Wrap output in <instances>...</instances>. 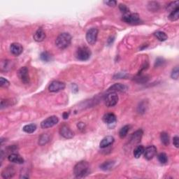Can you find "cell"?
<instances>
[{"instance_id": "obj_1", "label": "cell", "mask_w": 179, "mask_h": 179, "mask_svg": "<svg viewBox=\"0 0 179 179\" xmlns=\"http://www.w3.org/2000/svg\"><path fill=\"white\" fill-rule=\"evenodd\" d=\"M89 164L85 161H81L78 162L73 169V172L76 178H83L89 174Z\"/></svg>"}, {"instance_id": "obj_2", "label": "cell", "mask_w": 179, "mask_h": 179, "mask_svg": "<svg viewBox=\"0 0 179 179\" xmlns=\"http://www.w3.org/2000/svg\"><path fill=\"white\" fill-rule=\"evenodd\" d=\"M71 42V36L69 33H62L56 39L55 44L60 49H65L69 46Z\"/></svg>"}, {"instance_id": "obj_3", "label": "cell", "mask_w": 179, "mask_h": 179, "mask_svg": "<svg viewBox=\"0 0 179 179\" xmlns=\"http://www.w3.org/2000/svg\"><path fill=\"white\" fill-rule=\"evenodd\" d=\"M91 56V51L86 46H81L76 52V57L80 61H86Z\"/></svg>"}, {"instance_id": "obj_4", "label": "cell", "mask_w": 179, "mask_h": 179, "mask_svg": "<svg viewBox=\"0 0 179 179\" xmlns=\"http://www.w3.org/2000/svg\"><path fill=\"white\" fill-rule=\"evenodd\" d=\"M105 104L108 107L115 106L118 102V96L116 92H109L105 97Z\"/></svg>"}, {"instance_id": "obj_5", "label": "cell", "mask_w": 179, "mask_h": 179, "mask_svg": "<svg viewBox=\"0 0 179 179\" xmlns=\"http://www.w3.org/2000/svg\"><path fill=\"white\" fill-rule=\"evenodd\" d=\"M122 20L127 24L133 25H139L141 22L139 15L137 13H131V14L125 15L122 17Z\"/></svg>"}, {"instance_id": "obj_6", "label": "cell", "mask_w": 179, "mask_h": 179, "mask_svg": "<svg viewBox=\"0 0 179 179\" xmlns=\"http://www.w3.org/2000/svg\"><path fill=\"white\" fill-rule=\"evenodd\" d=\"M59 122V118L55 116H52L48 117L46 119H45L44 121L41 122V127L43 129H47V128H50L53 127L54 125L57 124Z\"/></svg>"}, {"instance_id": "obj_7", "label": "cell", "mask_w": 179, "mask_h": 179, "mask_svg": "<svg viewBox=\"0 0 179 179\" xmlns=\"http://www.w3.org/2000/svg\"><path fill=\"white\" fill-rule=\"evenodd\" d=\"M17 76L21 82L24 84H28L30 83V75H29L28 69L26 67H21L17 71Z\"/></svg>"}, {"instance_id": "obj_8", "label": "cell", "mask_w": 179, "mask_h": 179, "mask_svg": "<svg viewBox=\"0 0 179 179\" xmlns=\"http://www.w3.org/2000/svg\"><path fill=\"white\" fill-rule=\"evenodd\" d=\"M98 36V30L97 28H91L86 34V40L90 45H94L97 41Z\"/></svg>"}, {"instance_id": "obj_9", "label": "cell", "mask_w": 179, "mask_h": 179, "mask_svg": "<svg viewBox=\"0 0 179 179\" xmlns=\"http://www.w3.org/2000/svg\"><path fill=\"white\" fill-rule=\"evenodd\" d=\"M65 88V83L58 81H52V82L49 85V87H48L49 91L52 92H60V91L63 90Z\"/></svg>"}, {"instance_id": "obj_10", "label": "cell", "mask_w": 179, "mask_h": 179, "mask_svg": "<svg viewBox=\"0 0 179 179\" xmlns=\"http://www.w3.org/2000/svg\"><path fill=\"white\" fill-rule=\"evenodd\" d=\"M60 134L65 139H71L74 136V134H73L72 130L70 129L67 125H65V124L60 127Z\"/></svg>"}, {"instance_id": "obj_11", "label": "cell", "mask_w": 179, "mask_h": 179, "mask_svg": "<svg viewBox=\"0 0 179 179\" xmlns=\"http://www.w3.org/2000/svg\"><path fill=\"white\" fill-rule=\"evenodd\" d=\"M144 153V157L146 159H148V160L152 159L157 154L156 147L153 145L149 146L144 150V153Z\"/></svg>"}, {"instance_id": "obj_12", "label": "cell", "mask_w": 179, "mask_h": 179, "mask_svg": "<svg viewBox=\"0 0 179 179\" xmlns=\"http://www.w3.org/2000/svg\"><path fill=\"white\" fill-rule=\"evenodd\" d=\"M10 51L13 55L18 56L23 52V47L19 43H13L10 46Z\"/></svg>"}, {"instance_id": "obj_13", "label": "cell", "mask_w": 179, "mask_h": 179, "mask_svg": "<svg viewBox=\"0 0 179 179\" xmlns=\"http://www.w3.org/2000/svg\"><path fill=\"white\" fill-rule=\"evenodd\" d=\"M127 87L126 85L121 83H116V84L113 85L112 86H111L108 89V92H122L124 91L127 90Z\"/></svg>"}, {"instance_id": "obj_14", "label": "cell", "mask_w": 179, "mask_h": 179, "mask_svg": "<svg viewBox=\"0 0 179 179\" xmlns=\"http://www.w3.org/2000/svg\"><path fill=\"white\" fill-rule=\"evenodd\" d=\"M8 159L11 162L15 163V164H21L24 163V159L20 156V155L17 154V153H11L9 155Z\"/></svg>"}, {"instance_id": "obj_15", "label": "cell", "mask_w": 179, "mask_h": 179, "mask_svg": "<svg viewBox=\"0 0 179 179\" xmlns=\"http://www.w3.org/2000/svg\"><path fill=\"white\" fill-rule=\"evenodd\" d=\"M114 142V138L111 136H107L104 137L100 143V146L101 148H105L108 147L109 146L112 145Z\"/></svg>"}, {"instance_id": "obj_16", "label": "cell", "mask_w": 179, "mask_h": 179, "mask_svg": "<svg viewBox=\"0 0 179 179\" xmlns=\"http://www.w3.org/2000/svg\"><path fill=\"white\" fill-rule=\"evenodd\" d=\"M116 120H117V118H116V115L112 114V113H108V114H105L103 116V121L108 124L115 123L116 122Z\"/></svg>"}, {"instance_id": "obj_17", "label": "cell", "mask_w": 179, "mask_h": 179, "mask_svg": "<svg viewBox=\"0 0 179 179\" xmlns=\"http://www.w3.org/2000/svg\"><path fill=\"white\" fill-rule=\"evenodd\" d=\"M15 174V169L13 167H8L3 170L1 176L4 178H11L14 176Z\"/></svg>"}, {"instance_id": "obj_18", "label": "cell", "mask_w": 179, "mask_h": 179, "mask_svg": "<svg viewBox=\"0 0 179 179\" xmlns=\"http://www.w3.org/2000/svg\"><path fill=\"white\" fill-rule=\"evenodd\" d=\"M46 38V34L41 28L38 29L34 34V39L37 42L43 41Z\"/></svg>"}, {"instance_id": "obj_19", "label": "cell", "mask_w": 179, "mask_h": 179, "mask_svg": "<svg viewBox=\"0 0 179 179\" xmlns=\"http://www.w3.org/2000/svg\"><path fill=\"white\" fill-rule=\"evenodd\" d=\"M142 136H143V131L141 130H137L132 135L131 141L132 143H137L141 141Z\"/></svg>"}, {"instance_id": "obj_20", "label": "cell", "mask_w": 179, "mask_h": 179, "mask_svg": "<svg viewBox=\"0 0 179 179\" xmlns=\"http://www.w3.org/2000/svg\"><path fill=\"white\" fill-rule=\"evenodd\" d=\"M50 141V136L48 134H43L39 139V144L44 146Z\"/></svg>"}, {"instance_id": "obj_21", "label": "cell", "mask_w": 179, "mask_h": 179, "mask_svg": "<svg viewBox=\"0 0 179 179\" xmlns=\"http://www.w3.org/2000/svg\"><path fill=\"white\" fill-rule=\"evenodd\" d=\"M114 164H115L114 161H112V160L106 161V162L102 163V164L100 165V168L101 169H102V170L104 171L110 170V169H111L113 168Z\"/></svg>"}, {"instance_id": "obj_22", "label": "cell", "mask_w": 179, "mask_h": 179, "mask_svg": "<svg viewBox=\"0 0 179 179\" xmlns=\"http://www.w3.org/2000/svg\"><path fill=\"white\" fill-rule=\"evenodd\" d=\"M144 150L145 148L141 145L138 146L136 147V148L134 149V157H136V158H139V157L143 154V153H144Z\"/></svg>"}, {"instance_id": "obj_23", "label": "cell", "mask_w": 179, "mask_h": 179, "mask_svg": "<svg viewBox=\"0 0 179 179\" xmlns=\"http://www.w3.org/2000/svg\"><path fill=\"white\" fill-rule=\"evenodd\" d=\"M36 130V125L34 124H27L23 127V130L25 132L28 134H32L33 132H34Z\"/></svg>"}, {"instance_id": "obj_24", "label": "cell", "mask_w": 179, "mask_h": 179, "mask_svg": "<svg viewBox=\"0 0 179 179\" xmlns=\"http://www.w3.org/2000/svg\"><path fill=\"white\" fill-rule=\"evenodd\" d=\"M169 19L172 21H176L179 18V7L176 8L174 11H171L169 15Z\"/></svg>"}, {"instance_id": "obj_25", "label": "cell", "mask_w": 179, "mask_h": 179, "mask_svg": "<svg viewBox=\"0 0 179 179\" xmlns=\"http://www.w3.org/2000/svg\"><path fill=\"white\" fill-rule=\"evenodd\" d=\"M154 35L155 37L159 41H166L168 39V36H167L166 33L162 32V31H157V32H155Z\"/></svg>"}, {"instance_id": "obj_26", "label": "cell", "mask_w": 179, "mask_h": 179, "mask_svg": "<svg viewBox=\"0 0 179 179\" xmlns=\"http://www.w3.org/2000/svg\"><path fill=\"white\" fill-rule=\"evenodd\" d=\"M160 139H161V142L162 143V144H164V146H167L169 144V134L167 133V132H162L160 134Z\"/></svg>"}, {"instance_id": "obj_27", "label": "cell", "mask_w": 179, "mask_h": 179, "mask_svg": "<svg viewBox=\"0 0 179 179\" xmlns=\"http://www.w3.org/2000/svg\"><path fill=\"white\" fill-rule=\"evenodd\" d=\"M148 9L151 11L155 12V11H157L159 10V5L156 1H150L148 3Z\"/></svg>"}, {"instance_id": "obj_28", "label": "cell", "mask_w": 179, "mask_h": 179, "mask_svg": "<svg viewBox=\"0 0 179 179\" xmlns=\"http://www.w3.org/2000/svg\"><path fill=\"white\" fill-rule=\"evenodd\" d=\"M130 125H124V127H122L119 132L120 137L121 138V139H123V138L125 137L126 136H127L128 132L130 131Z\"/></svg>"}, {"instance_id": "obj_29", "label": "cell", "mask_w": 179, "mask_h": 179, "mask_svg": "<svg viewBox=\"0 0 179 179\" xmlns=\"http://www.w3.org/2000/svg\"><path fill=\"white\" fill-rule=\"evenodd\" d=\"M40 58L42 61L45 62H50L52 59V56L48 52H43L40 55Z\"/></svg>"}, {"instance_id": "obj_30", "label": "cell", "mask_w": 179, "mask_h": 179, "mask_svg": "<svg viewBox=\"0 0 179 179\" xmlns=\"http://www.w3.org/2000/svg\"><path fill=\"white\" fill-rule=\"evenodd\" d=\"M158 160L161 164H166L168 162V157L166 153H159L158 155Z\"/></svg>"}, {"instance_id": "obj_31", "label": "cell", "mask_w": 179, "mask_h": 179, "mask_svg": "<svg viewBox=\"0 0 179 179\" xmlns=\"http://www.w3.org/2000/svg\"><path fill=\"white\" fill-rule=\"evenodd\" d=\"M178 7V1H173V2H171L168 6H167V9L168 11H172Z\"/></svg>"}, {"instance_id": "obj_32", "label": "cell", "mask_w": 179, "mask_h": 179, "mask_svg": "<svg viewBox=\"0 0 179 179\" xmlns=\"http://www.w3.org/2000/svg\"><path fill=\"white\" fill-rule=\"evenodd\" d=\"M0 85L2 87H7L10 85V83L4 78L1 77V79H0Z\"/></svg>"}, {"instance_id": "obj_33", "label": "cell", "mask_w": 179, "mask_h": 179, "mask_svg": "<svg viewBox=\"0 0 179 179\" xmlns=\"http://www.w3.org/2000/svg\"><path fill=\"white\" fill-rule=\"evenodd\" d=\"M178 76H179V71H178V67H176L174 69L172 70V74H171V76L173 79L177 80L178 79Z\"/></svg>"}, {"instance_id": "obj_34", "label": "cell", "mask_w": 179, "mask_h": 179, "mask_svg": "<svg viewBox=\"0 0 179 179\" xmlns=\"http://www.w3.org/2000/svg\"><path fill=\"white\" fill-rule=\"evenodd\" d=\"M148 77L146 76H139L136 79V81L138 83H146L148 81Z\"/></svg>"}, {"instance_id": "obj_35", "label": "cell", "mask_w": 179, "mask_h": 179, "mask_svg": "<svg viewBox=\"0 0 179 179\" xmlns=\"http://www.w3.org/2000/svg\"><path fill=\"white\" fill-rule=\"evenodd\" d=\"M119 9H120V11H121V12H122L126 15L128 14V13L130 12V9H128L127 6L124 5V4H120Z\"/></svg>"}, {"instance_id": "obj_36", "label": "cell", "mask_w": 179, "mask_h": 179, "mask_svg": "<svg viewBox=\"0 0 179 179\" xmlns=\"http://www.w3.org/2000/svg\"><path fill=\"white\" fill-rule=\"evenodd\" d=\"M104 3L106 4V5H108V7H116V4H117V1H115V0H109V1H105Z\"/></svg>"}, {"instance_id": "obj_37", "label": "cell", "mask_w": 179, "mask_h": 179, "mask_svg": "<svg viewBox=\"0 0 179 179\" xmlns=\"http://www.w3.org/2000/svg\"><path fill=\"white\" fill-rule=\"evenodd\" d=\"M164 62V61L162 58H161V57L157 58V59L156 60V62H155V67H159V66L162 65Z\"/></svg>"}, {"instance_id": "obj_38", "label": "cell", "mask_w": 179, "mask_h": 179, "mask_svg": "<svg viewBox=\"0 0 179 179\" xmlns=\"http://www.w3.org/2000/svg\"><path fill=\"white\" fill-rule=\"evenodd\" d=\"M173 143L175 146L176 148H178L179 146V138L178 137H174V139H173Z\"/></svg>"}, {"instance_id": "obj_39", "label": "cell", "mask_w": 179, "mask_h": 179, "mask_svg": "<svg viewBox=\"0 0 179 179\" xmlns=\"http://www.w3.org/2000/svg\"><path fill=\"white\" fill-rule=\"evenodd\" d=\"M78 128H79V130H83L85 128V124L84 123H83V122H79V124H78Z\"/></svg>"}, {"instance_id": "obj_40", "label": "cell", "mask_w": 179, "mask_h": 179, "mask_svg": "<svg viewBox=\"0 0 179 179\" xmlns=\"http://www.w3.org/2000/svg\"><path fill=\"white\" fill-rule=\"evenodd\" d=\"M69 113H67V112H64V113H63V115H62V116H63V118H64V119H67L68 117H69Z\"/></svg>"}]
</instances>
